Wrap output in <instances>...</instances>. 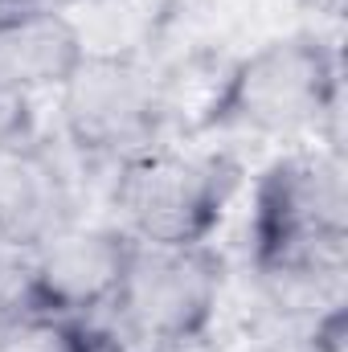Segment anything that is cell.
Listing matches in <instances>:
<instances>
[{
  "mask_svg": "<svg viewBox=\"0 0 348 352\" xmlns=\"http://www.w3.org/2000/svg\"><path fill=\"white\" fill-rule=\"evenodd\" d=\"M345 176L328 156H283L259 176L250 242L262 283L279 303L328 311L345 266Z\"/></svg>",
  "mask_w": 348,
  "mask_h": 352,
  "instance_id": "cell-1",
  "label": "cell"
},
{
  "mask_svg": "<svg viewBox=\"0 0 348 352\" xmlns=\"http://www.w3.org/2000/svg\"><path fill=\"white\" fill-rule=\"evenodd\" d=\"M340 70L324 37L291 33L242 58L217 87L201 127L234 135H303L336 115Z\"/></svg>",
  "mask_w": 348,
  "mask_h": 352,
  "instance_id": "cell-2",
  "label": "cell"
},
{
  "mask_svg": "<svg viewBox=\"0 0 348 352\" xmlns=\"http://www.w3.org/2000/svg\"><path fill=\"white\" fill-rule=\"evenodd\" d=\"M242 184V164L226 152L148 148L123 160L115 205L127 234L148 246H205Z\"/></svg>",
  "mask_w": 348,
  "mask_h": 352,
  "instance_id": "cell-3",
  "label": "cell"
},
{
  "mask_svg": "<svg viewBox=\"0 0 348 352\" xmlns=\"http://www.w3.org/2000/svg\"><path fill=\"white\" fill-rule=\"evenodd\" d=\"M221 299V258L205 246L135 242L111 311L148 344H193L209 332Z\"/></svg>",
  "mask_w": 348,
  "mask_h": 352,
  "instance_id": "cell-4",
  "label": "cell"
},
{
  "mask_svg": "<svg viewBox=\"0 0 348 352\" xmlns=\"http://www.w3.org/2000/svg\"><path fill=\"white\" fill-rule=\"evenodd\" d=\"M62 123L78 152L131 160L152 148L160 127V94L131 58L87 54L62 87Z\"/></svg>",
  "mask_w": 348,
  "mask_h": 352,
  "instance_id": "cell-5",
  "label": "cell"
},
{
  "mask_svg": "<svg viewBox=\"0 0 348 352\" xmlns=\"http://www.w3.org/2000/svg\"><path fill=\"white\" fill-rule=\"evenodd\" d=\"M131 246L135 238L127 230H58L37 246V258L21 278V316L54 328L111 307Z\"/></svg>",
  "mask_w": 348,
  "mask_h": 352,
  "instance_id": "cell-6",
  "label": "cell"
},
{
  "mask_svg": "<svg viewBox=\"0 0 348 352\" xmlns=\"http://www.w3.org/2000/svg\"><path fill=\"white\" fill-rule=\"evenodd\" d=\"M78 25L45 4L0 8V94L62 90L87 58Z\"/></svg>",
  "mask_w": 348,
  "mask_h": 352,
  "instance_id": "cell-7",
  "label": "cell"
},
{
  "mask_svg": "<svg viewBox=\"0 0 348 352\" xmlns=\"http://www.w3.org/2000/svg\"><path fill=\"white\" fill-rule=\"evenodd\" d=\"M58 230H66L58 173L25 144L0 148V246L37 250Z\"/></svg>",
  "mask_w": 348,
  "mask_h": 352,
  "instance_id": "cell-8",
  "label": "cell"
},
{
  "mask_svg": "<svg viewBox=\"0 0 348 352\" xmlns=\"http://www.w3.org/2000/svg\"><path fill=\"white\" fill-rule=\"evenodd\" d=\"M29 4H45V8L70 12V8H83V4H102V0H29Z\"/></svg>",
  "mask_w": 348,
  "mask_h": 352,
  "instance_id": "cell-9",
  "label": "cell"
},
{
  "mask_svg": "<svg viewBox=\"0 0 348 352\" xmlns=\"http://www.w3.org/2000/svg\"><path fill=\"white\" fill-rule=\"evenodd\" d=\"M8 4H29V0H0V8H8Z\"/></svg>",
  "mask_w": 348,
  "mask_h": 352,
  "instance_id": "cell-10",
  "label": "cell"
}]
</instances>
